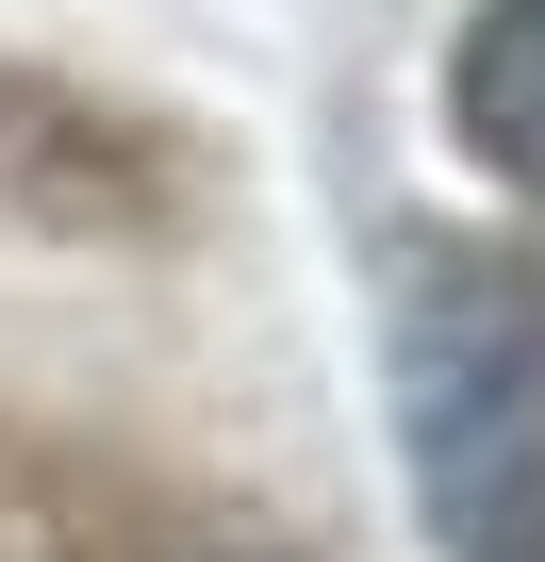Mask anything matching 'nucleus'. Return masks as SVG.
Here are the masks:
<instances>
[{
	"mask_svg": "<svg viewBox=\"0 0 545 562\" xmlns=\"http://www.w3.org/2000/svg\"><path fill=\"white\" fill-rule=\"evenodd\" d=\"M397 447L446 562H545V281L430 265L397 299Z\"/></svg>",
	"mask_w": 545,
	"mask_h": 562,
	"instance_id": "1",
	"label": "nucleus"
},
{
	"mask_svg": "<svg viewBox=\"0 0 545 562\" xmlns=\"http://www.w3.org/2000/svg\"><path fill=\"white\" fill-rule=\"evenodd\" d=\"M446 133L545 199V0H479L463 50H446Z\"/></svg>",
	"mask_w": 545,
	"mask_h": 562,
	"instance_id": "2",
	"label": "nucleus"
}]
</instances>
